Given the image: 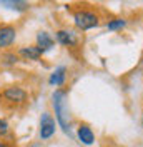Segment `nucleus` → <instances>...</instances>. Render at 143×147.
Segmentation results:
<instances>
[{"instance_id": "nucleus-4", "label": "nucleus", "mask_w": 143, "mask_h": 147, "mask_svg": "<svg viewBox=\"0 0 143 147\" xmlns=\"http://www.w3.org/2000/svg\"><path fill=\"white\" fill-rule=\"evenodd\" d=\"M57 132V122L50 112H43L40 117V127H38V137L40 140H50Z\"/></svg>"}, {"instance_id": "nucleus-11", "label": "nucleus", "mask_w": 143, "mask_h": 147, "mask_svg": "<svg viewBox=\"0 0 143 147\" xmlns=\"http://www.w3.org/2000/svg\"><path fill=\"white\" fill-rule=\"evenodd\" d=\"M18 57H22L23 60H38L40 57H42V52L38 50V47L37 45H27V47H22L20 50L17 52Z\"/></svg>"}, {"instance_id": "nucleus-16", "label": "nucleus", "mask_w": 143, "mask_h": 147, "mask_svg": "<svg viewBox=\"0 0 143 147\" xmlns=\"http://www.w3.org/2000/svg\"><path fill=\"white\" fill-rule=\"evenodd\" d=\"M142 125H143V119H142Z\"/></svg>"}, {"instance_id": "nucleus-7", "label": "nucleus", "mask_w": 143, "mask_h": 147, "mask_svg": "<svg viewBox=\"0 0 143 147\" xmlns=\"http://www.w3.org/2000/svg\"><path fill=\"white\" fill-rule=\"evenodd\" d=\"M53 45H55V40H53V37L50 35L48 32L42 30V32L37 34V47H38V50H40L42 54L48 52V50H52Z\"/></svg>"}, {"instance_id": "nucleus-12", "label": "nucleus", "mask_w": 143, "mask_h": 147, "mask_svg": "<svg viewBox=\"0 0 143 147\" xmlns=\"http://www.w3.org/2000/svg\"><path fill=\"white\" fill-rule=\"evenodd\" d=\"M18 60H20L18 54H13V52H5V54L0 55V62H2V65H7V67L15 65Z\"/></svg>"}, {"instance_id": "nucleus-9", "label": "nucleus", "mask_w": 143, "mask_h": 147, "mask_svg": "<svg viewBox=\"0 0 143 147\" xmlns=\"http://www.w3.org/2000/svg\"><path fill=\"white\" fill-rule=\"evenodd\" d=\"M0 7L13 10V12H27L30 9L27 0H0Z\"/></svg>"}, {"instance_id": "nucleus-2", "label": "nucleus", "mask_w": 143, "mask_h": 147, "mask_svg": "<svg viewBox=\"0 0 143 147\" xmlns=\"http://www.w3.org/2000/svg\"><path fill=\"white\" fill-rule=\"evenodd\" d=\"M0 99H3V102L9 105L18 107V105H25L28 102V92L22 89L20 85H10L0 92Z\"/></svg>"}, {"instance_id": "nucleus-15", "label": "nucleus", "mask_w": 143, "mask_h": 147, "mask_svg": "<svg viewBox=\"0 0 143 147\" xmlns=\"http://www.w3.org/2000/svg\"><path fill=\"white\" fill-rule=\"evenodd\" d=\"M0 147H12V146L7 144V142H3V140H0Z\"/></svg>"}, {"instance_id": "nucleus-3", "label": "nucleus", "mask_w": 143, "mask_h": 147, "mask_svg": "<svg viewBox=\"0 0 143 147\" xmlns=\"http://www.w3.org/2000/svg\"><path fill=\"white\" fill-rule=\"evenodd\" d=\"M73 22H75V27L80 28V30H90V28L98 27L100 18L97 13L90 12V10H78L73 13Z\"/></svg>"}, {"instance_id": "nucleus-10", "label": "nucleus", "mask_w": 143, "mask_h": 147, "mask_svg": "<svg viewBox=\"0 0 143 147\" xmlns=\"http://www.w3.org/2000/svg\"><path fill=\"white\" fill-rule=\"evenodd\" d=\"M65 80H67V67H63V65L57 67L53 72L50 74V79H48L50 85H55V87H62Z\"/></svg>"}, {"instance_id": "nucleus-13", "label": "nucleus", "mask_w": 143, "mask_h": 147, "mask_svg": "<svg viewBox=\"0 0 143 147\" xmlns=\"http://www.w3.org/2000/svg\"><path fill=\"white\" fill-rule=\"evenodd\" d=\"M126 25V20L123 18H115V20H110L107 24V28L108 30H120V28H123Z\"/></svg>"}, {"instance_id": "nucleus-6", "label": "nucleus", "mask_w": 143, "mask_h": 147, "mask_svg": "<svg viewBox=\"0 0 143 147\" xmlns=\"http://www.w3.org/2000/svg\"><path fill=\"white\" fill-rule=\"evenodd\" d=\"M55 38L60 45H65V47H75L78 44V37L73 30H58L55 34Z\"/></svg>"}, {"instance_id": "nucleus-1", "label": "nucleus", "mask_w": 143, "mask_h": 147, "mask_svg": "<svg viewBox=\"0 0 143 147\" xmlns=\"http://www.w3.org/2000/svg\"><path fill=\"white\" fill-rule=\"evenodd\" d=\"M52 107L55 112V119L57 124L62 127L63 134L70 136L72 129H70V107H68V92L63 89H57L52 94Z\"/></svg>"}, {"instance_id": "nucleus-5", "label": "nucleus", "mask_w": 143, "mask_h": 147, "mask_svg": "<svg viewBox=\"0 0 143 147\" xmlns=\"http://www.w3.org/2000/svg\"><path fill=\"white\" fill-rule=\"evenodd\" d=\"M17 38V28L13 25H0V49L10 47Z\"/></svg>"}, {"instance_id": "nucleus-8", "label": "nucleus", "mask_w": 143, "mask_h": 147, "mask_svg": "<svg viewBox=\"0 0 143 147\" xmlns=\"http://www.w3.org/2000/svg\"><path fill=\"white\" fill-rule=\"evenodd\" d=\"M77 137L83 146H92L95 142V134L88 124H80L77 129Z\"/></svg>"}, {"instance_id": "nucleus-14", "label": "nucleus", "mask_w": 143, "mask_h": 147, "mask_svg": "<svg viewBox=\"0 0 143 147\" xmlns=\"http://www.w3.org/2000/svg\"><path fill=\"white\" fill-rule=\"evenodd\" d=\"M10 132V125L5 119H0V137H7Z\"/></svg>"}]
</instances>
